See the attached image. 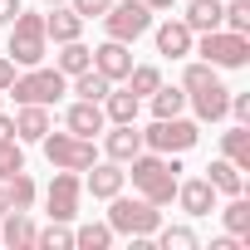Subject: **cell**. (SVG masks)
I'll list each match as a JSON object with an SVG mask.
<instances>
[{"label": "cell", "mask_w": 250, "mask_h": 250, "mask_svg": "<svg viewBox=\"0 0 250 250\" xmlns=\"http://www.w3.org/2000/svg\"><path fill=\"white\" fill-rule=\"evenodd\" d=\"M177 172H182L177 157H162V152H147V147L128 162V177H133L138 196H147L152 206H167V201L177 196V182H182Z\"/></svg>", "instance_id": "cell-1"}, {"label": "cell", "mask_w": 250, "mask_h": 250, "mask_svg": "<svg viewBox=\"0 0 250 250\" xmlns=\"http://www.w3.org/2000/svg\"><path fill=\"white\" fill-rule=\"evenodd\" d=\"M108 226L113 235H133V240H147L157 226H162V211L147 201V196H108Z\"/></svg>", "instance_id": "cell-2"}, {"label": "cell", "mask_w": 250, "mask_h": 250, "mask_svg": "<svg viewBox=\"0 0 250 250\" xmlns=\"http://www.w3.org/2000/svg\"><path fill=\"white\" fill-rule=\"evenodd\" d=\"M201 128H196V118H152V128H143V147L147 152H162V157H182L187 147H196Z\"/></svg>", "instance_id": "cell-3"}, {"label": "cell", "mask_w": 250, "mask_h": 250, "mask_svg": "<svg viewBox=\"0 0 250 250\" xmlns=\"http://www.w3.org/2000/svg\"><path fill=\"white\" fill-rule=\"evenodd\" d=\"M44 54H49V35H44V15H15L10 20V59H15V69H35V64H44Z\"/></svg>", "instance_id": "cell-4"}, {"label": "cell", "mask_w": 250, "mask_h": 250, "mask_svg": "<svg viewBox=\"0 0 250 250\" xmlns=\"http://www.w3.org/2000/svg\"><path fill=\"white\" fill-rule=\"evenodd\" d=\"M15 103H40V108H49V103H59L64 93H69V79L59 74V69H44V64H35V69H25V74H15V83L5 88Z\"/></svg>", "instance_id": "cell-5"}, {"label": "cell", "mask_w": 250, "mask_h": 250, "mask_svg": "<svg viewBox=\"0 0 250 250\" xmlns=\"http://www.w3.org/2000/svg\"><path fill=\"white\" fill-rule=\"evenodd\" d=\"M191 54H201L211 69H245L250 64V35H235V30H211L191 44Z\"/></svg>", "instance_id": "cell-6"}, {"label": "cell", "mask_w": 250, "mask_h": 250, "mask_svg": "<svg viewBox=\"0 0 250 250\" xmlns=\"http://www.w3.org/2000/svg\"><path fill=\"white\" fill-rule=\"evenodd\" d=\"M40 147H44V157H49V167H64V172H88L93 162H98V152H93V138H79V133H44L40 138Z\"/></svg>", "instance_id": "cell-7"}, {"label": "cell", "mask_w": 250, "mask_h": 250, "mask_svg": "<svg viewBox=\"0 0 250 250\" xmlns=\"http://www.w3.org/2000/svg\"><path fill=\"white\" fill-rule=\"evenodd\" d=\"M103 30H108V40L133 44V40H143L152 30V10L143 5V0H113L108 15H103Z\"/></svg>", "instance_id": "cell-8"}, {"label": "cell", "mask_w": 250, "mask_h": 250, "mask_svg": "<svg viewBox=\"0 0 250 250\" xmlns=\"http://www.w3.org/2000/svg\"><path fill=\"white\" fill-rule=\"evenodd\" d=\"M79 196H83V177L54 167V182H49V191H44L49 221H74V216H79Z\"/></svg>", "instance_id": "cell-9"}, {"label": "cell", "mask_w": 250, "mask_h": 250, "mask_svg": "<svg viewBox=\"0 0 250 250\" xmlns=\"http://www.w3.org/2000/svg\"><path fill=\"white\" fill-rule=\"evenodd\" d=\"M187 103H191L196 123H221V118H226V103H230V88H226L221 79H211V83L191 88V93H187Z\"/></svg>", "instance_id": "cell-10"}, {"label": "cell", "mask_w": 250, "mask_h": 250, "mask_svg": "<svg viewBox=\"0 0 250 250\" xmlns=\"http://www.w3.org/2000/svg\"><path fill=\"white\" fill-rule=\"evenodd\" d=\"M93 69H98L108 83H123V79H128V69H133V44H123V40H103V44L93 49Z\"/></svg>", "instance_id": "cell-11"}, {"label": "cell", "mask_w": 250, "mask_h": 250, "mask_svg": "<svg viewBox=\"0 0 250 250\" xmlns=\"http://www.w3.org/2000/svg\"><path fill=\"white\" fill-rule=\"evenodd\" d=\"M103 147H108V162H123V167H128V162L143 152V128H138V123H113V133L103 138Z\"/></svg>", "instance_id": "cell-12"}, {"label": "cell", "mask_w": 250, "mask_h": 250, "mask_svg": "<svg viewBox=\"0 0 250 250\" xmlns=\"http://www.w3.org/2000/svg\"><path fill=\"white\" fill-rule=\"evenodd\" d=\"M172 201H182L187 216H211L216 211V187L206 177H191V182H177V196Z\"/></svg>", "instance_id": "cell-13"}, {"label": "cell", "mask_w": 250, "mask_h": 250, "mask_svg": "<svg viewBox=\"0 0 250 250\" xmlns=\"http://www.w3.org/2000/svg\"><path fill=\"white\" fill-rule=\"evenodd\" d=\"M123 182H128L123 162H93V167H88V177H83V191H93L98 201H108V196H118V191H123Z\"/></svg>", "instance_id": "cell-14"}, {"label": "cell", "mask_w": 250, "mask_h": 250, "mask_svg": "<svg viewBox=\"0 0 250 250\" xmlns=\"http://www.w3.org/2000/svg\"><path fill=\"white\" fill-rule=\"evenodd\" d=\"M103 123H108V118H103V103H88V98L69 103V113H64V128L79 133V138H98Z\"/></svg>", "instance_id": "cell-15"}, {"label": "cell", "mask_w": 250, "mask_h": 250, "mask_svg": "<svg viewBox=\"0 0 250 250\" xmlns=\"http://www.w3.org/2000/svg\"><path fill=\"white\" fill-rule=\"evenodd\" d=\"M221 20H226V0H191L182 15V25L191 35H211V30H221Z\"/></svg>", "instance_id": "cell-16"}, {"label": "cell", "mask_w": 250, "mask_h": 250, "mask_svg": "<svg viewBox=\"0 0 250 250\" xmlns=\"http://www.w3.org/2000/svg\"><path fill=\"white\" fill-rule=\"evenodd\" d=\"M35 221H30V211H5L0 216V245H10V250H30L35 245Z\"/></svg>", "instance_id": "cell-17"}, {"label": "cell", "mask_w": 250, "mask_h": 250, "mask_svg": "<svg viewBox=\"0 0 250 250\" xmlns=\"http://www.w3.org/2000/svg\"><path fill=\"white\" fill-rule=\"evenodd\" d=\"M49 128H54V123H49V108H40V103H20V108H15V138H20V143H40Z\"/></svg>", "instance_id": "cell-18"}, {"label": "cell", "mask_w": 250, "mask_h": 250, "mask_svg": "<svg viewBox=\"0 0 250 250\" xmlns=\"http://www.w3.org/2000/svg\"><path fill=\"white\" fill-rule=\"evenodd\" d=\"M44 35H49L54 44H69V40L83 35V20L74 15V5H49V15H44Z\"/></svg>", "instance_id": "cell-19"}, {"label": "cell", "mask_w": 250, "mask_h": 250, "mask_svg": "<svg viewBox=\"0 0 250 250\" xmlns=\"http://www.w3.org/2000/svg\"><path fill=\"white\" fill-rule=\"evenodd\" d=\"M191 44H196V35H191L182 20L157 25V54H167V59H187V54H191Z\"/></svg>", "instance_id": "cell-20"}, {"label": "cell", "mask_w": 250, "mask_h": 250, "mask_svg": "<svg viewBox=\"0 0 250 250\" xmlns=\"http://www.w3.org/2000/svg\"><path fill=\"white\" fill-rule=\"evenodd\" d=\"M206 182L216 187V196H240V191H245V172H240L230 157H216V162L206 167Z\"/></svg>", "instance_id": "cell-21"}, {"label": "cell", "mask_w": 250, "mask_h": 250, "mask_svg": "<svg viewBox=\"0 0 250 250\" xmlns=\"http://www.w3.org/2000/svg\"><path fill=\"white\" fill-rule=\"evenodd\" d=\"M138 93L133 88H108L103 93V118H113V123H138Z\"/></svg>", "instance_id": "cell-22"}, {"label": "cell", "mask_w": 250, "mask_h": 250, "mask_svg": "<svg viewBox=\"0 0 250 250\" xmlns=\"http://www.w3.org/2000/svg\"><path fill=\"white\" fill-rule=\"evenodd\" d=\"M221 157H230L240 172H250V123H235L230 133H221Z\"/></svg>", "instance_id": "cell-23"}, {"label": "cell", "mask_w": 250, "mask_h": 250, "mask_svg": "<svg viewBox=\"0 0 250 250\" xmlns=\"http://www.w3.org/2000/svg\"><path fill=\"white\" fill-rule=\"evenodd\" d=\"M64 79H74V74H83V69H93V49L83 44V40H69L64 49H59V64H54Z\"/></svg>", "instance_id": "cell-24"}, {"label": "cell", "mask_w": 250, "mask_h": 250, "mask_svg": "<svg viewBox=\"0 0 250 250\" xmlns=\"http://www.w3.org/2000/svg\"><path fill=\"white\" fill-rule=\"evenodd\" d=\"M5 196H10V211H30L35 196H40V187H35V177L20 167L15 177H5Z\"/></svg>", "instance_id": "cell-25"}, {"label": "cell", "mask_w": 250, "mask_h": 250, "mask_svg": "<svg viewBox=\"0 0 250 250\" xmlns=\"http://www.w3.org/2000/svg\"><path fill=\"white\" fill-rule=\"evenodd\" d=\"M221 221H226V230H230L235 240H245V245H250V201H245V191L226 201V211H221Z\"/></svg>", "instance_id": "cell-26"}, {"label": "cell", "mask_w": 250, "mask_h": 250, "mask_svg": "<svg viewBox=\"0 0 250 250\" xmlns=\"http://www.w3.org/2000/svg\"><path fill=\"white\" fill-rule=\"evenodd\" d=\"M74 245H79V250H108V245H113V226H108V221H88V226L74 230Z\"/></svg>", "instance_id": "cell-27"}, {"label": "cell", "mask_w": 250, "mask_h": 250, "mask_svg": "<svg viewBox=\"0 0 250 250\" xmlns=\"http://www.w3.org/2000/svg\"><path fill=\"white\" fill-rule=\"evenodd\" d=\"M123 83H128L138 98H147V93H157V88H162V69H152V64H133Z\"/></svg>", "instance_id": "cell-28"}, {"label": "cell", "mask_w": 250, "mask_h": 250, "mask_svg": "<svg viewBox=\"0 0 250 250\" xmlns=\"http://www.w3.org/2000/svg\"><path fill=\"white\" fill-rule=\"evenodd\" d=\"M35 245H40V250H74V230H69V221H49L44 230H35Z\"/></svg>", "instance_id": "cell-29"}, {"label": "cell", "mask_w": 250, "mask_h": 250, "mask_svg": "<svg viewBox=\"0 0 250 250\" xmlns=\"http://www.w3.org/2000/svg\"><path fill=\"white\" fill-rule=\"evenodd\" d=\"M113 83L98 74V69H83V74H74V93L79 98H88V103H103V93H108Z\"/></svg>", "instance_id": "cell-30"}, {"label": "cell", "mask_w": 250, "mask_h": 250, "mask_svg": "<svg viewBox=\"0 0 250 250\" xmlns=\"http://www.w3.org/2000/svg\"><path fill=\"white\" fill-rule=\"evenodd\" d=\"M147 98H152V118H177L187 108V88H157Z\"/></svg>", "instance_id": "cell-31"}, {"label": "cell", "mask_w": 250, "mask_h": 250, "mask_svg": "<svg viewBox=\"0 0 250 250\" xmlns=\"http://www.w3.org/2000/svg\"><path fill=\"white\" fill-rule=\"evenodd\" d=\"M152 235L162 240V250H196V230L191 226H157Z\"/></svg>", "instance_id": "cell-32"}, {"label": "cell", "mask_w": 250, "mask_h": 250, "mask_svg": "<svg viewBox=\"0 0 250 250\" xmlns=\"http://www.w3.org/2000/svg\"><path fill=\"white\" fill-rule=\"evenodd\" d=\"M221 30L250 35V0H226V20H221Z\"/></svg>", "instance_id": "cell-33"}, {"label": "cell", "mask_w": 250, "mask_h": 250, "mask_svg": "<svg viewBox=\"0 0 250 250\" xmlns=\"http://www.w3.org/2000/svg\"><path fill=\"white\" fill-rule=\"evenodd\" d=\"M25 167V152H20V138H10V143H0V182L5 177H15Z\"/></svg>", "instance_id": "cell-34"}, {"label": "cell", "mask_w": 250, "mask_h": 250, "mask_svg": "<svg viewBox=\"0 0 250 250\" xmlns=\"http://www.w3.org/2000/svg\"><path fill=\"white\" fill-rule=\"evenodd\" d=\"M216 79V69L206 64V59H196V64H187V74H182V88L191 93V88H201V83H211Z\"/></svg>", "instance_id": "cell-35"}, {"label": "cell", "mask_w": 250, "mask_h": 250, "mask_svg": "<svg viewBox=\"0 0 250 250\" xmlns=\"http://www.w3.org/2000/svg\"><path fill=\"white\" fill-rule=\"evenodd\" d=\"M69 5H74V15L88 25V20H103V15H108V5H113V0H69Z\"/></svg>", "instance_id": "cell-36"}, {"label": "cell", "mask_w": 250, "mask_h": 250, "mask_svg": "<svg viewBox=\"0 0 250 250\" xmlns=\"http://www.w3.org/2000/svg\"><path fill=\"white\" fill-rule=\"evenodd\" d=\"M10 83H15V59L5 54V59H0V93H5Z\"/></svg>", "instance_id": "cell-37"}, {"label": "cell", "mask_w": 250, "mask_h": 250, "mask_svg": "<svg viewBox=\"0 0 250 250\" xmlns=\"http://www.w3.org/2000/svg\"><path fill=\"white\" fill-rule=\"evenodd\" d=\"M20 10H25V5H20V0H0V25H10V20H15Z\"/></svg>", "instance_id": "cell-38"}, {"label": "cell", "mask_w": 250, "mask_h": 250, "mask_svg": "<svg viewBox=\"0 0 250 250\" xmlns=\"http://www.w3.org/2000/svg\"><path fill=\"white\" fill-rule=\"evenodd\" d=\"M10 138H15V118L0 108V143H10Z\"/></svg>", "instance_id": "cell-39"}, {"label": "cell", "mask_w": 250, "mask_h": 250, "mask_svg": "<svg viewBox=\"0 0 250 250\" xmlns=\"http://www.w3.org/2000/svg\"><path fill=\"white\" fill-rule=\"evenodd\" d=\"M143 5H147V10L157 15V10H172V5H177V0H143Z\"/></svg>", "instance_id": "cell-40"}, {"label": "cell", "mask_w": 250, "mask_h": 250, "mask_svg": "<svg viewBox=\"0 0 250 250\" xmlns=\"http://www.w3.org/2000/svg\"><path fill=\"white\" fill-rule=\"evenodd\" d=\"M10 211V196H5V182H0V216H5Z\"/></svg>", "instance_id": "cell-41"}, {"label": "cell", "mask_w": 250, "mask_h": 250, "mask_svg": "<svg viewBox=\"0 0 250 250\" xmlns=\"http://www.w3.org/2000/svg\"><path fill=\"white\" fill-rule=\"evenodd\" d=\"M44 5H64V0H44Z\"/></svg>", "instance_id": "cell-42"}, {"label": "cell", "mask_w": 250, "mask_h": 250, "mask_svg": "<svg viewBox=\"0 0 250 250\" xmlns=\"http://www.w3.org/2000/svg\"><path fill=\"white\" fill-rule=\"evenodd\" d=\"M0 108H5V93H0Z\"/></svg>", "instance_id": "cell-43"}]
</instances>
